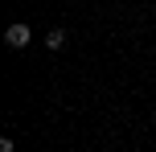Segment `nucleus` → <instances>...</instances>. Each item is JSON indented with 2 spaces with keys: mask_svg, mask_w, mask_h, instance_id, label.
I'll use <instances>...</instances> for the list:
<instances>
[{
  "mask_svg": "<svg viewBox=\"0 0 156 152\" xmlns=\"http://www.w3.org/2000/svg\"><path fill=\"white\" fill-rule=\"evenodd\" d=\"M4 41H8V49H25L33 41V33H29V25H8V29H4Z\"/></svg>",
  "mask_w": 156,
  "mask_h": 152,
  "instance_id": "nucleus-1",
  "label": "nucleus"
},
{
  "mask_svg": "<svg viewBox=\"0 0 156 152\" xmlns=\"http://www.w3.org/2000/svg\"><path fill=\"white\" fill-rule=\"evenodd\" d=\"M45 49H54V54H58V49H66V33H62V29H54V33L45 37Z\"/></svg>",
  "mask_w": 156,
  "mask_h": 152,
  "instance_id": "nucleus-2",
  "label": "nucleus"
}]
</instances>
